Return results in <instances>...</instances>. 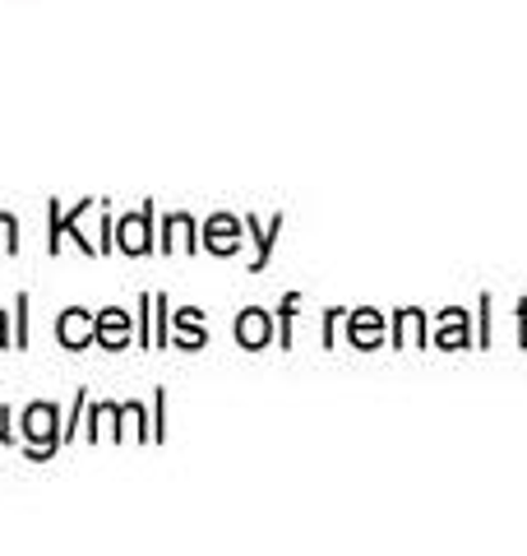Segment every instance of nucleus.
<instances>
[{
	"instance_id": "nucleus-3",
	"label": "nucleus",
	"mask_w": 527,
	"mask_h": 556,
	"mask_svg": "<svg viewBox=\"0 0 527 556\" xmlns=\"http://www.w3.org/2000/svg\"><path fill=\"white\" fill-rule=\"evenodd\" d=\"M130 339V316H126V311H102V316H98V343H107V348H120V343H126Z\"/></svg>"
},
{
	"instance_id": "nucleus-6",
	"label": "nucleus",
	"mask_w": 527,
	"mask_h": 556,
	"mask_svg": "<svg viewBox=\"0 0 527 556\" xmlns=\"http://www.w3.org/2000/svg\"><path fill=\"white\" fill-rule=\"evenodd\" d=\"M208 247H214L218 255L236 251V228H232V218H214V223H208Z\"/></svg>"
},
{
	"instance_id": "nucleus-9",
	"label": "nucleus",
	"mask_w": 527,
	"mask_h": 556,
	"mask_svg": "<svg viewBox=\"0 0 527 556\" xmlns=\"http://www.w3.org/2000/svg\"><path fill=\"white\" fill-rule=\"evenodd\" d=\"M0 343H5V316H0Z\"/></svg>"
},
{
	"instance_id": "nucleus-7",
	"label": "nucleus",
	"mask_w": 527,
	"mask_h": 556,
	"mask_svg": "<svg viewBox=\"0 0 527 556\" xmlns=\"http://www.w3.org/2000/svg\"><path fill=\"white\" fill-rule=\"evenodd\" d=\"M14 247H20V223L10 214H0V251H14Z\"/></svg>"
},
{
	"instance_id": "nucleus-8",
	"label": "nucleus",
	"mask_w": 527,
	"mask_h": 556,
	"mask_svg": "<svg viewBox=\"0 0 527 556\" xmlns=\"http://www.w3.org/2000/svg\"><path fill=\"white\" fill-rule=\"evenodd\" d=\"M0 422H5V408H0ZM0 441H5V427H0Z\"/></svg>"
},
{
	"instance_id": "nucleus-1",
	"label": "nucleus",
	"mask_w": 527,
	"mask_h": 556,
	"mask_svg": "<svg viewBox=\"0 0 527 556\" xmlns=\"http://www.w3.org/2000/svg\"><path fill=\"white\" fill-rule=\"evenodd\" d=\"M56 408L51 404H33L28 413H24V437L33 441V455H51L56 450Z\"/></svg>"
},
{
	"instance_id": "nucleus-2",
	"label": "nucleus",
	"mask_w": 527,
	"mask_h": 556,
	"mask_svg": "<svg viewBox=\"0 0 527 556\" xmlns=\"http://www.w3.org/2000/svg\"><path fill=\"white\" fill-rule=\"evenodd\" d=\"M61 343L65 348H88V339H98V320H88V311H79V306H69L65 316H61Z\"/></svg>"
},
{
	"instance_id": "nucleus-4",
	"label": "nucleus",
	"mask_w": 527,
	"mask_h": 556,
	"mask_svg": "<svg viewBox=\"0 0 527 556\" xmlns=\"http://www.w3.org/2000/svg\"><path fill=\"white\" fill-rule=\"evenodd\" d=\"M116 247L130 251V255H144V251H149V208L120 223V241H116Z\"/></svg>"
},
{
	"instance_id": "nucleus-5",
	"label": "nucleus",
	"mask_w": 527,
	"mask_h": 556,
	"mask_svg": "<svg viewBox=\"0 0 527 556\" xmlns=\"http://www.w3.org/2000/svg\"><path fill=\"white\" fill-rule=\"evenodd\" d=\"M236 339L245 348H264L269 343V316H264V311H245L241 325H236Z\"/></svg>"
}]
</instances>
